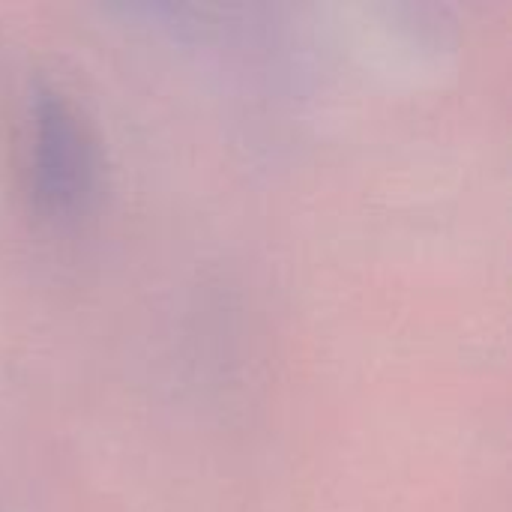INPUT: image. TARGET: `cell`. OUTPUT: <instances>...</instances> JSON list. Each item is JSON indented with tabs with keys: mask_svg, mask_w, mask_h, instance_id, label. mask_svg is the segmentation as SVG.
<instances>
[{
	"mask_svg": "<svg viewBox=\"0 0 512 512\" xmlns=\"http://www.w3.org/2000/svg\"><path fill=\"white\" fill-rule=\"evenodd\" d=\"M24 174L36 210L51 219L78 216L96 192V141L78 105L54 84L27 99Z\"/></svg>",
	"mask_w": 512,
	"mask_h": 512,
	"instance_id": "obj_1",
	"label": "cell"
}]
</instances>
